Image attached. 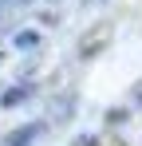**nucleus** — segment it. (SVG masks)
I'll return each instance as SVG.
<instances>
[{
    "instance_id": "obj_1",
    "label": "nucleus",
    "mask_w": 142,
    "mask_h": 146,
    "mask_svg": "<svg viewBox=\"0 0 142 146\" xmlns=\"http://www.w3.org/2000/svg\"><path fill=\"white\" fill-rule=\"evenodd\" d=\"M32 134H40V122H28V126H20V134H12V138H8V146H24Z\"/></svg>"
}]
</instances>
